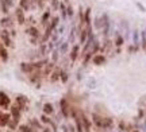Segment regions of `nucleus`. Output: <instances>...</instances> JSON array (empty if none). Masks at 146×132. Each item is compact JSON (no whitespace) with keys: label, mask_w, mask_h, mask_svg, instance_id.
<instances>
[{"label":"nucleus","mask_w":146,"mask_h":132,"mask_svg":"<svg viewBox=\"0 0 146 132\" xmlns=\"http://www.w3.org/2000/svg\"><path fill=\"white\" fill-rule=\"evenodd\" d=\"M15 102L21 106L22 109H25V108H26V105L29 104V99H27L25 95H18V96H16V101H15Z\"/></svg>","instance_id":"nucleus-20"},{"label":"nucleus","mask_w":146,"mask_h":132,"mask_svg":"<svg viewBox=\"0 0 146 132\" xmlns=\"http://www.w3.org/2000/svg\"><path fill=\"white\" fill-rule=\"evenodd\" d=\"M15 1H16V0H15Z\"/></svg>","instance_id":"nucleus-53"},{"label":"nucleus","mask_w":146,"mask_h":132,"mask_svg":"<svg viewBox=\"0 0 146 132\" xmlns=\"http://www.w3.org/2000/svg\"><path fill=\"white\" fill-rule=\"evenodd\" d=\"M66 14H68V20L70 23L73 20V18H74V10H73L72 4H66Z\"/></svg>","instance_id":"nucleus-32"},{"label":"nucleus","mask_w":146,"mask_h":132,"mask_svg":"<svg viewBox=\"0 0 146 132\" xmlns=\"http://www.w3.org/2000/svg\"><path fill=\"white\" fill-rule=\"evenodd\" d=\"M27 77H29V82L33 85H35L36 89H39L42 86V78H43L42 70H35V72H33L31 74H29Z\"/></svg>","instance_id":"nucleus-2"},{"label":"nucleus","mask_w":146,"mask_h":132,"mask_svg":"<svg viewBox=\"0 0 146 132\" xmlns=\"http://www.w3.org/2000/svg\"><path fill=\"white\" fill-rule=\"evenodd\" d=\"M50 19H52V11L47 8V10H45L43 12H42V15H41V20H39L41 26H43L45 28H46V27L49 26V22H50Z\"/></svg>","instance_id":"nucleus-10"},{"label":"nucleus","mask_w":146,"mask_h":132,"mask_svg":"<svg viewBox=\"0 0 146 132\" xmlns=\"http://www.w3.org/2000/svg\"><path fill=\"white\" fill-rule=\"evenodd\" d=\"M145 32H146V28H145Z\"/></svg>","instance_id":"nucleus-52"},{"label":"nucleus","mask_w":146,"mask_h":132,"mask_svg":"<svg viewBox=\"0 0 146 132\" xmlns=\"http://www.w3.org/2000/svg\"><path fill=\"white\" fill-rule=\"evenodd\" d=\"M141 45H142V49H143V51L146 53V32H145V31L141 32Z\"/></svg>","instance_id":"nucleus-39"},{"label":"nucleus","mask_w":146,"mask_h":132,"mask_svg":"<svg viewBox=\"0 0 146 132\" xmlns=\"http://www.w3.org/2000/svg\"><path fill=\"white\" fill-rule=\"evenodd\" d=\"M60 81L62 82V84H66L69 81V73L68 70H65V69H62L61 70V78H60Z\"/></svg>","instance_id":"nucleus-35"},{"label":"nucleus","mask_w":146,"mask_h":132,"mask_svg":"<svg viewBox=\"0 0 146 132\" xmlns=\"http://www.w3.org/2000/svg\"><path fill=\"white\" fill-rule=\"evenodd\" d=\"M102 18H103V35H104V38H108L110 35V28H111V20H110V18L107 14H103L102 15Z\"/></svg>","instance_id":"nucleus-9"},{"label":"nucleus","mask_w":146,"mask_h":132,"mask_svg":"<svg viewBox=\"0 0 146 132\" xmlns=\"http://www.w3.org/2000/svg\"><path fill=\"white\" fill-rule=\"evenodd\" d=\"M1 113H3V112H0V116H1Z\"/></svg>","instance_id":"nucleus-49"},{"label":"nucleus","mask_w":146,"mask_h":132,"mask_svg":"<svg viewBox=\"0 0 146 132\" xmlns=\"http://www.w3.org/2000/svg\"><path fill=\"white\" fill-rule=\"evenodd\" d=\"M92 121H94V124L96 125V127L103 128V129H104V124H103V117H100L98 113H94V115H92Z\"/></svg>","instance_id":"nucleus-25"},{"label":"nucleus","mask_w":146,"mask_h":132,"mask_svg":"<svg viewBox=\"0 0 146 132\" xmlns=\"http://www.w3.org/2000/svg\"><path fill=\"white\" fill-rule=\"evenodd\" d=\"M64 3H65V4H70V3H69V0H64Z\"/></svg>","instance_id":"nucleus-48"},{"label":"nucleus","mask_w":146,"mask_h":132,"mask_svg":"<svg viewBox=\"0 0 146 132\" xmlns=\"http://www.w3.org/2000/svg\"><path fill=\"white\" fill-rule=\"evenodd\" d=\"M42 111H43V113H45V115H47V116H52L53 113H54V106H53L52 102H45V104H43V106H42Z\"/></svg>","instance_id":"nucleus-23"},{"label":"nucleus","mask_w":146,"mask_h":132,"mask_svg":"<svg viewBox=\"0 0 146 132\" xmlns=\"http://www.w3.org/2000/svg\"><path fill=\"white\" fill-rule=\"evenodd\" d=\"M91 7H87L85 8V12H84V22H85V26H91L92 24V19H91Z\"/></svg>","instance_id":"nucleus-28"},{"label":"nucleus","mask_w":146,"mask_h":132,"mask_svg":"<svg viewBox=\"0 0 146 132\" xmlns=\"http://www.w3.org/2000/svg\"><path fill=\"white\" fill-rule=\"evenodd\" d=\"M30 5H31V0H19V7L25 12H29L30 11Z\"/></svg>","instance_id":"nucleus-29"},{"label":"nucleus","mask_w":146,"mask_h":132,"mask_svg":"<svg viewBox=\"0 0 146 132\" xmlns=\"http://www.w3.org/2000/svg\"><path fill=\"white\" fill-rule=\"evenodd\" d=\"M19 69L23 74H31L33 72H35V68H34V62H30V61H25V62H21L19 64Z\"/></svg>","instance_id":"nucleus-5"},{"label":"nucleus","mask_w":146,"mask_h":132,"mask_svg":"<svg viewBox=\"0 0 146 132\" xmlns=\"http://www.w3.org/2000/svg\"><path fill=\"white\" fill-rule=\"evenodd\" d=\"M61 131H62V132H70V129H69V125H65V124H62V125H61Z\"/></svg>","instance_id":"nucleus-46"},{"label":"nucleus","mask_w":146,"mask_h":132,"mask_svg":"<svg viewBox=\"0 0 146 132\" xmlns=\"http://www.w3.org/2000/svg\"><path fill=\"white\" fill-rule=\"evenodd\" d=\"M80 53H81V45L80 43H74L72 47H70V51L68 54V57L72 64H74L77 61V58L80 57Z\"/></svg>","instance_id":"nucleus-3"},{"label":"nucleus","mask_w":146,"mask_h":132,"mask_svg":"<svg viewBox=\"0 0 146 132\" xmlns=\"http://www.w3.org/2000/svg\"><path fill=\"white\" fill-rule=\"evenodd\" d=\"M50 127H52V131H53V132H60V131H58V128H57V124H56L54 121L50 124Z\"/></svg>","instance_id":"nucleus-45"},{"label":"nucleus","mask_w":146,"mask_h":132,"mask_svg":"<svg viewBox=\"0 0 146 132\" xmlns=\"http://www.w3.org/2000/svg\"><path fill=\"white\" fill-rule=\"evenodd\" d=\"M27 124H29V125H30L31 128H34L35 131H38V129H41V131H42L41 123H39V120H38V119H31V120L27 123Z\"/></svg>","instance_id":"nucleus-30"},{"label":"nucleus","mask_w":146,"mask_h":132,"mask_svg":"<svg viewBox=\"0 0 146 132\" xmlns=\"http://www.w3.org/2000/svg\"><path fill=\"white\" fill-rule=\"evenodd\" d=\"M58 50H60V53H61V55H68L69 51H70V43L68 42V41H65V42L58 47Z\"/></svg>","instance_id":"nucleus-24"},{"label":"nucleus","mask_w":146,"mask_h":132,"mask_svg":"<svg viewBox=\"0 0 146 132\" xmlns=\"http://www.w3.org/2000/svg\"><path fill=\"white\" fill-rule=\"evenodd\" d=\"M14 15H15L16 23H18L19 26H25V24H26V19H27V18H26V12L22 10L19 5L15 8V14H14Z\"/></svg>","instance_id":"nucleus-4"},{"label":"nucleus","mask_w":146,"mask_h":132,"mask_svg":"<svg viewBox=\"0 0 146 132\" xmlns=\"http://www.w3.org/2000/svg\"><path fill=\"white\" fill-rule=\"evenodd\" d=\"M65 26H66L65 23H61V24L57 27V31H58V34H60L61 37H64V35H65V32H66V30H65Z\"/></svg>","instance_id":"nucleus-41"},{"label":"nucleus","mask_w":146,"mask_h":132,"mask_svg":"<svg viewBox=\"0 0 146 132\" xmlns=\"http://www.w3.org/2000/svg\"><path fill=\"white\" fill-rule=\"evenodd\" d=\"M60 106H61V115H62L65 119H69V117H70V106H69V102L65 97L61 99Z\"/></svg>","instance_id":"nucleus-6"},{"label":"nucleus","mask_w":146,"mask_h":132,"mask_svg":"<svg viewBox=\"0 0 146 132\" xmlns=\"http://www.w3.org/2000/svg\"><path fill=\"white\" fill-rule=\"evenodd\" d=\"M61 70H62V68H60V66H56V69L53 70V73L49 76V81H50V84H56V82H58L60 81V78H61Z\"/></svg>","instance_id":"nucleus-11"},{"label":"nucleus","mask_w":146,"mask_h":132,"mask_svg":"<svg viewBox=\"0 0 146 132\" xmlns=\"http://www.w3.org/2000/svg\"><path fill=\"white\" fill-rule=\"evenodd\" d=\"M58 12H60V18L62 19V22L61 23H69L68 20V14H66V4L64 3V1H61L60 3V7H58Z\"/></svg>","instance_id":"nucleus-13"},{"label":"nucleus","mask_w":146,"mask_h":132,"mask_svg":"<svg viewBox=\"0 0 146 132\" xmlns=\"http://www.w3.org/2000/svg\"><path fill=\"white\" fill-rule=\"evenodd\" d=\"M133 132H139V131H133Z\"/></svg>","instance_id":"nucleus-50"},{"label":"nucleus","mask_w":146,"mask_h":132,"mask_svg":"<svg viewBox=\"0 0 146 132\" xmlns=\"http://www.w3.org/2000/svg\"><path fill=\"white\" fill-rule=\"evenodd\" d=\"M56 66H57V64H54V62H52V61H49V62L46 64V66L42 69V74H43V77H49V76L53 73V70L56 69Z\"/></svg>","instance_id":"nucleus-15"},{"label":"nucleus","mask_w":146,"mask_h":132,"mask_svg":"<svg viewBox=\"0 0 146 132\" xmlns=\"http://www.w3.org/2000/svg\"><path fill=\"white\" fill-rule=\"evenodd\" d=\"M10 106H11L10 96L7 95L5 92L0 90V108H1V109H8Z\"/></svg>","instance_id":"nucleus-7"},{"label":"nucleus","mask_w":146,"mask_h":132,"mask_svg":"<svg viewBox=\"0 0 146 132\" xmlns=\"http://www.w3.org/2000/svg\"><path fill=\"white\" fill-rule=\"evenodd\" d=\"M11 119H12L11 113H8V112H4V113H1V116H0V128L7 127Z\"/></svg>","instance_id":"nucleus-18"},{"label":"nucleus","mask_w":146,"mask_h":132,"mask_svg":"<svg viewBox=\"0 0 146 132\" xmlns=\"http://www.w3.org/2000/svg\"><path fill=\"white\" fill-rule=\"evenodd\" d=\"M11 111H10V113H11V116H12V119H15V120H21V112H22V108L18 104H14V105L10 108Z\"/></svg>","instance_id":"nucleus-16"},{"label":"nucleus","mask_w":146,"mask_h":132,"mask_svg":"<svg viewBox=\"0 0 146 132\" xmlns=\"http://www.w3.org/2000/svg\"><path fill=\"white\" fill-rule=\"evenodd\" d=\"M60 24H61V18H60V15H53L50 22H49V27H50L52 30H56Z\"/></svg>","instance_id":"nucleus-21"},{"label":"nucleus","mask_w":146,"mask_h":132,"mask_svg":"<svg viewBox=\"0 0 146 132\" xmlns=\"http://www.w3.org/2000/svg\"><path fill=\"white\" fill-rule=\"evenodd\" d=\"M25 32H26L30 38H41L42 37V32L39 31V28L36 26H27Z\"/></svg>","instance_id":"nucleus-12"},{"label":"nucleus","mask_w":146,"mask_h":132,"mask_svg":"<svg viewBox=\"0 0 146 132\" xmlns=\"http://www.w3.org/2000/svg\"><path fill=\"white\" fill-rule=\"evenodd\" d=\"M106 61H107V58H106V55H103V54H95L94 57H92V64L96 65V66H102V65L106 64Z\"/></svg>","instance_id":"nucleus-17"},{"label":"nucleus","mask_w":146,"mask_h":132,"mask_svg":"<svg viewBox=\"0 0 146 132\" xmlns=\"http://www.w3.org/2000/svg\"><path fill=\"white\" fill-rule=\"evenodd\" d=\"M42 132H53L50 128H42Z\"/></svg>","instance_id":"nucleus-47"},{"label":"nucleus","mask_w":146,"mask_h":132,"mask_svg":"<svg viewBox=\"0 0 146 132\" xmlns=\"http://www.w3.org/2000/svg\"><path fill=\"white\" fill-rule=\"evenodd\" d=\"M7 127L10 128V131H15L16 128L19 127V120H15V119H11Z\"/></svg>","instance_id":"nucleus-34"},{"label":"nucleus","mask_w":146,"mask_h":132,"mask_svg":"<svg viewBox=\"0 0 146 132\" xmlns=\"http://www.w3.org/2000/svg\"><path fill=\"white\" fill-rule=\"evenodd\" d=\"M14 1H15V0H0V3H3V4H5L7 5V7H8V8H12V7H14V5H15V3H14Z\"/></svg>","instance_id":"nucleus-42"},{"label":"nucleus","mask_w":146,"mask_h":132,"mask_svg":"<svg viewBox=\"0 0 146 132\" xmlns=\"http://www.w3.org/2000/svg\"><path fill=\"white\" fill-rule=\"evenodd\" d=\"M19 132H36L34 128H31L29 124H21L19 127H18Z\"/></svg>","instance_id":"nucleus-33"},{"label":"nucleus","mask_w":146,"mask_h":132,"mask_svg":"<svg viewBox=\"0 0 146 132\" xmlns=\"http://www.w3.org/2000/svg\"><path fill=\"white\" fill-rule=\"evenodd\" d=\"M36 51L39 54V57L41 58H46V57H50V50L47 47V43H41L38 49H36Z\"/></svg>","instance_id":"nucleus-14"},{"label":"nucleus","mask_w":146,"mask_h":132,"mask_svg":"<svg viewBox=\"0 0 146 132\" xmlns=\"http://www.w3.org/2000/svg\"><path fill=\"white\" fill-rule=\"evenodd\" d=\"M8 57H10V54H8V49L4 47L3 45H0V58H1V61H3L4 64L8 61Z\"/></svg>","instance_id":"nucleus-27"},{"label":"nucleus","mask_w":146,"mask_h":132,"mask_svg":"<svg viewBox=\"0 0 146 132\" xmlns=\"http://www.w3.org/2000/svg\"><path fill=\"white\" fill-rule=\"evenodd\" d=\"M7 132H12V131H7Z\"/></svg>","instance_id":"nucleus-51"},{"label":"nucleus","mask_w":146,"mask_h":132,"mask_svg":"<svg viewBox=\"0 0 146 132\" xmlns=\"http://www.w3.org/2000/svg\"><path fill=\"white\" fill-rule=\"evenodd\" d=\"M135 5L142 11V12H146V8L143 7V4H141V3H139V1H135Z\"/></svg>","instance_id":"nucleus-44"},{"label":"nucleus","mask_w":146,"mask_h":132,"mask_svg":"<svg viewBox=\"0 0 146 132\" xmlns=\"http://www.w3.org/2000/svg\"><path fill=\"white\" fill-rule=\"evenodd\" d=\"M103 124H104V129L112 127V120L108 117H103Z\"/></svg>","instance_id":"nucleus-40"},{"label":"nucleus","mask_w":146,"mask_h":132,"mask_svg":"<svg viewBox=\"0 0 146 132\" xmlns=\"http://www.w3.org/2000/svg\"><path fill=\"white\" fill-rule=\"evenodd\" d=\"M0 42L4 47H14V42H12V37L10 34V30L7 28H1L0 30Z\"/></svg>","instance_id":"nucleus-1"},{"label":"nucleus","mask_w":146,"mask_h":132,"mask_svg":"<svg viewBox=\"0 0 146 132\" xmlns=\"http://www.w3.org/2000/svg\"><path fill=\"white\" fill-rule=\"evenodd\" d=\"M0 11H1L4 15H10V8L5 4H3V3H0Z\"/></svg>","instance_id":"nucleus-43"},{"label":"nucleus","mask_w":146,"mask_h":132,"mask_svg":"<svg viewBox=\"0 0 146 132\" xmlns=\"http://www.w3.org/2000/svg\"><path fill=\"white\" fill-rule=\"evenodd\" d=\"M125 37L122 35V32L120 31H116L115 32V35H114V45L116 46V47H120L123 43H125Z\"/></svg>","instance_id":"nucleus-19"},{"label":"nucleus","mask_w":146,"mask_h":132,"mask_svg":"<svg viewBox=\"0 0 146 132\" xmlns=\"http://www.w3.org/2000/svg\"><path fill=\"white\" fill-rule=\"evenodd\" d=\"M39 120H41V123H43V124H47V125H50V124L53 123L52 117H49L47 115H45V113H42V115H41V119H39Z\"/></svg>","instance_id":"nucleus-36"},{"label":"nucleus","mask_w":146,"mask_h":132,"mask_svg":"<svg viewBox=\"0 0 146 132\" xmlns=\"http://www.w3.org/2000/svg\"><path fill=\"white\" fill-rule=\"evenodd\" d=\"M0 27L1 28H7V30L12 28L14 27V18L11 15H4L0 19Z\"/></svg>","instance_id":"nucleus-8"},{"label":"nucleus","mask_w":146,"mask_h":132,"mask_svg":"<svg viewBox=\"0 0 146 132\" xmlns=\"http://www.w3.org/2000/svg\"><path fill=\"white\" fill-rule=\"evenodd\" d=\"M61 57H62V55H61V53H60L58 49H54L52 53H50V61L54 62V64H57V65H58V62H60Z\"/></svg>","instance_id":"nucleus-22"},{"label":"nucleus","mask_w":146,"mask_h":132,"mask_svg":"<svg viewBox=\"0 0 146 132\" xmlns=\"http://www.w3.org/2000/svg\"><path fill=\"white\" fill-rule=\"evenodd\" d=\"M49 1H50V5H52V10L54 11V12H57L61 1H60V0H49Z\"/></svg>","instance_id":"nucleus-38"},{"label":"nucleus","mask_w":146,"mask_h":132,"mask_svg":"<svg viewBox=\"0 0 146 132\" xmlns=\"http://www.w3.org/2000/svg\"><path fill=\"white\" fill-rule=\"evenodd\" d=\"M141 32H138V30H134L133 31V42H134V47L135 50L139 47V45H141Z\"/></svg>","instance_id":"nucleus-26"},{"label":"nucleus","mask_w":146,"mask_h":132,"mask_svg":"<svg viewBox=\"0 0 146 132\" xmlns=\"http://www.w3.org/2000/svg\"><path fill=\"white\" fill-rule=\"evenodd\" d=\"M60 38H61V35H60V34H58V31H57V28H56V30H53L52 31V35H50V41H52V42H57L58 39H60Z\"/></svg>","instance_id":"nucleus-37"},{"label":"nucleus","mask_w":146,"mask_h":132,"mask_svg":"<svg viewBox=\"0 0 146 132\" xmlns=\"http://www.w3.org/2000/svg\"><path fill=\"white\" fill-rule=\"evenodd\" d=\"M92 27H95L96 30H102L103 28V18L102 16H96L94 19V26Z\"/></svg>","instance_id":"nucleus-31"}]
</instances>
